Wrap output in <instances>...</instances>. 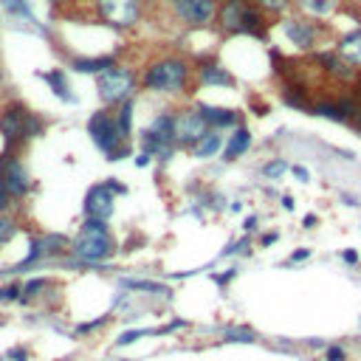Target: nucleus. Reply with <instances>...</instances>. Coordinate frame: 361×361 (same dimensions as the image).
Wrapping results in <instances>:
<instances>
[{
  "label": "nucleus",
  "mask_w": 361,
  "mask_h": 361,
  "mask_svg": "<svg viewBox=\"0 0 361 361\" xmlns=\"http://www.w3.org/2000/svg\"><path fill=\"white\" fill-rule=\"evenodd\" d=\"M122 361H127V358H122Z\"/></svg>",
  "instance_id": "nucleus-48"
},
{
  "label": "nucleus",
  "mask_w": 361,
  "mask_h": 361,
  "mask_svg": "<svg viewBox=\"0 0 361 361\" xmlns=\"http://www.w3.org/2000/svg\"><path fill=\"white\" fill-rule=\"evenodd\" d=\"M274 240H277V234L271 231V234H262V240H260V243H262V246H271V243H274Z\"/></svg>",
  "instance_id": "nucleus-41"
},
{
  "label": "nucleus",
  "mask_w": 361,
  "mask_h": 361,
  "mask_svg": "<svg viewBox=\"0 0 361 361\" xmlns=\"http://www.w3.org/2000/svg\"><path fill=\"white\" fill-rule=\"evenodd\" d=\"M336 51L350 65H361V28H353V32H347L344 37H339Z\"/></svg>",
  "instance_id": "nucleus-18"
},
{
  "label": "nucleus",
  "mask_w": 361,
  "mask_h": 361,
  "mask_svg": "<svg viewBox=\"0 0 361 361\" xmlns=\"http://www.w3.org/2000/svg\"><path fill=\"white\" fill-rule=\"evenodd\" d=\"M226 342H237V344H251L254 342V330L249 327H229L226 333H223Z\"/></svg>",
  "instance_id": "nucleus-28"
},
{
  "label": "nucleus",
  "mask_w": 361,
  "mask_h": 361,
  "mask_svg": "<svg viewBox=\"0 0 361 361\" xmlns=\"http://www.w3.org/2000/svg\"><path fill=\"white\" fill-rule=\"evenodd\" d=\"M254 229H257V218H254V215H251V218H249V220H246V231H254Z\"/></svg>",
  "instance_id": "nucleus-43"
},
{
  "label": "nucleus",
  "mask_w": 361,
  "mask_h": 361,
  "mask_svg": "<svg viewBox=\"0 0 361 361\" xmlns=\"http://www.w3.org/2000/svg\"><path fill=\"white\" fill-rule=\"evenodd\" d=\"M0 87H3V68H0Z\"/></svg>",
  "instance_id": "nucleus-45"
},
{
  "label": "nucleus",
  "mask_w": 361,
  "mask_h": 361,
  "mask_svg": "<svg viewBox=\"0 0 361 361\" xmlns=\"http://www.w3.org/2000/svg\"><path fill=\"white\" fill-rule=\"evenodd\" d=\"M313 223H316V218H313V215H305V226H308V229H311V226H313Z\"/></svg>",
  "instance_id": "nucleus-44"
},
{
  "label": "nucleus",
  "mask_w": 361,
  "mask_h": 361,
  "mask_svg": "<svg viewBox=\"0 0 361 361\" xmlns=\"http://www.w3.org/2000/svg\"><path fill=\"white\" fill-rule=\"evenodd\" d=\"M149 333H156V330H127V333H122L116 339V344L118 347H127V344H133V342H138L141 336H149Z\"/></svg>",
  "instance_id": "nucleus-31"
},
{
  "label": "nucleus",
  "mask_w": 361,
  "mask_h": 361,
  "mask_svg": "<svg viewBox=\"0 0 361 361\" xmlns=\"http://www.w3.org/2000/svg\"><path fill=\"white\" fill-rule=\"evenodd\" d=\"M149 158H153V156H147V153H138V156H136V164H138V167H147V164H149Z\"/></svg>",
  "instance_id": "nucleus-40"
},
{
  "label": "nucleus",
  "mask_w": 361,
  "mask_h": 361,
  "mask_svg": "<svg viewBox=\"0 0 361 361\" xmlns=\"http://www.w3.org/2000/svg\"><path fill=\"white\" fill-rule=\"evenodd\" d=\"M327 361H344V350L342 347H327Z\"/></svg>",
  "instance_id": "nucleus-36"
},
{
  "label": "nucleus",
  "mask_w": 361,
  "mask_h": 361,
  "mask_svg": "<svg viewBox=\"0 0 361 361\" xmlns=\"http://www.w3.org/2000/svg\"><path fill=\"white\" fill-rule=\"evenodd\" d=\"M355 130H358V133H361V118H358V122H355Z\"/></svg>",
  "instance_id": "nucleus-46"
},
{
  "label": "nucleus",
  "mask_w": 361,
  "mask_h": 361,
  "mask_svg": "<svg viewBox=\"0 0 361 361\" xmlns=\"http://www.w3.org/2000/svg\"><path fill=\"white\" fill-rule=\"evenodd\" d=\"M122 285H125L127 291L156 293V296H161V293H169V291H167V285H161V282H153V280H133V277H127V280H122Z\"/></svg>",
  "instance_id": "nucleus-25"
},
{
  "label": "nucleus",
  "mask_w": 361,
  "mask_h": 361,
  "mask_svg": "<svg viewBox=\"0 0 361 361\" xmlns=\"http://www.w3.org/2000/svg\"><path fill=\"white\" fill-rule=\"evenodd\" d=\"M249 147H251V130L237 127V130L226 138V144H223V149H220V156H223V161H237L243 153H249Z\"/></svg>",
  "instance_id": "nucleus-15"
},
{
  "label": "nucleus",
  "mask_w": 361,
  "mask_h": 361,
  "mask_svg": "<svg viewBox=\"0 0 361 361\" xmlns=\"http://www.w3.org/2000/svg\"><path fill=\"white\" fill-rule=\"evenodd\" d=\"M198 113L203 116V122L215 130H223V127H234L237 125V113L229 110V107H212V105H198Z\"/></svg>",
  "instance_id": "nucleus-16"
},
{
  "label": "nucleus",
  "mask_w": 361,
  "mask_h": 361,
  "mask_svg": "<svg viewBox=\"0 0 361 361\" xmlns=\"http://www.w3.org/2000/svg\"><path fill=\"white\" fill-rule=\"evenodd\" d=\"M6 361H28V350L25 347H12L6 353Z\"/></svg>",
  "instance_id": "nucleus-35"
},
{
  "label": "nucleus",
  "mask_w": 361,
  "mask_h": 361,
  "mask_svg": "<svg viewBox=\"0 0 361 361\" xmlns=\"http://www.w3.org/2000/svg\"><path fill=\"white\" fill-rule=\"evenodd\" d=\"M198 82L200 85H206V87H231L234 85V76L223 68V65H218V63H212V65H203L200 71H198Z\"/></svg>",
  "instance_id": "nucleus-19"
},
{
  "label": "nucleus",
  "mask_w": 361,
  "mask_h": 361,
  "mask_svg": "<svg viewBox=\"0 0 361 361\" xmlns=\"http://www.w3.org/2000/svg\"><path fill=\"white\" fill-rule=\"evenodd\" d=\"M133 110H136V102L127 99V102L118 105V113H116V125H118L125 138H130V133H133Z\"/></svg>",
  "instance_id": "nucleus-24"
},
{
  "label": "nucleus",
  "mask_w": 361,
  "mask_h": 361,
  "mask_svg": "<svg viewBox=\"0 0 361 361\" xmlns=\"http://www.w3.org/2000/svg\"><path fill=\"white\" fill-rule=\"evenodd\" d=\"M169 3H172L175 20H180L184 25H192V28L209 25L218 14L215 0H169Z\"/></svg>",
  "instance_id": "nucleus-8"
},
{
  "label": "nucleus",
  "mask_w": 361,
  "mask_h": 361,
  "mask_svg": "<svg viewBox=\"0 0 361 361\" xmlns=\"http://www.w3.org/2000/svg\"><path fill=\"white\" fill-rule=\"evenodd\" d=\"M14 234H17V223H14V218H9L6 212H0V246L12 243Z\"/></svg>",
  "instance_id": "nucleus-27"
},
{
  "label": "nucleus",
  "mask_w": 361,
  "mask_h": 361,
  "mask_svg": "<svg viewBox=\"0 0 361 361\" xmlns=\"http://www.w3.org/2000/svg\"><path fill=\"white\" fill-rule=\"evenodd\" d=\"M85 218H94V220H110L116 212V192L107 184H96L90 187L85 195Z\"/></svg>",
  "instance_id": "nucleus-11"
},
{
  "label": "nucleus",
  "mask_w": 361,
  "mask_h": 361,
  "mask_svg": "<svg viewBox=\"0 0 361 361\" xmlns=\"http://www.w3.org/2000/svg\"><path fill=\"white\" fill-rule=\"evenodd\" d=\"M105 184H107V187H110V189H113L116 195H125V192H127V187H122V184H116V178H110V180H105Z\"/></svg>",
  "instance_id": "nucleus-39"
},
{
  "label": "nucleus",
  "mask_w": 361,
  "mask_h": 361,
  "mask_svg": "<svg viewBox=\"0 0 361 361\" xmlns=\"http://www.w3.org/2000/svg\"><path fill=\"white\" fill-rule=\"evenodd\" d=\"M71 254L82 265H102L116 254V240L107 229V220L85 218L79 234L71 240Z\"/></svg>",
  "instance_id": "nucleus-1"
},
{
  "label": "nucleus",
  "mask_w": 361,
  "mask_h": 361,
  "mask_svg": "<svg viewBox=\"0 0 361 361\" xmlns=\"http://www.w3.org/2000/svg\"><path fill=\"white\" fill-rule=\"evenodd\" d=\"M257 3H260V9H265L271 14H280V12H285L291 6V0H257Z\"/></svg>",
  "instance_id": "nucleus-32"
},
{
  "label": "nucleus",
  "mask_w": 361,
  "mask_h": 361,
  "mask_svg": "<svg viewBox=\"0 0 361 361\" xmlns=\"http://www.w3.org/2000/svg\"><path fill=\"white\" fill-rule=\"evenodd\" d=\"M311 110L322 118H330V122H347L350 113H355L350 102H316Z\"/></svg>",
  "instance_id": "nucleus-20"
},
{
  "label": "nucleus",
  "mask_w": 361,
  "mask_h": 361,
  "mask_svg": "<svg viewBox=\"0 0 361 361\" xmlns=\"http://www.w3.org/2000/svg\"><path fill=\"white\" fill-rule=\"evenodd\" d=\"M107 322V316H99V319H94V322H82L79 327H76V333L79 336H85V333H90V330H96V327H102Z\"/></svg>",
  "instance_id": "nucleus-33"
},
{
  "label": "nucleus",
  "mask_w": 361,
  "mask_h": 361,
  "mask_svg": "<svg viewBox=\"0 0 361 361\" xmlns=\"http://www.w3.org/2000/svg\"><path fill=\"white\" fill-rule=\"evenodd\" d=\"M189 76H192V68L180 56H164L144 71L141 85L147 90H153V94H184Z\"/></svg>",
  "instance_id": "nucleus-3"
},
{
  "label": "nucleus",
  "mask_w": 361,
  "mask_h": 361,
  "mask_svg": "<svg viewBox=\"0 0 361 361\" xmlns=\"http://www.w3.org/2000/svg\"><path fill=\"white\" fill-rule=\"evenodd\" d=\"M71 249V243H68V237L65 234H40V237H34L32 240V246H28V254L14 265V271L17 274H23V271H28L32 265H37V262H43V260H51V257H56V254H63V251H68Z\"/></svg>",
  "instance_id": "nucleus-6"
},
{
  "label": "nucleus",
  "mask_w": 361,
  "mask_h": 361,
  "mask_svg": "<svg viewBox=\"0 0 361 361\" xmlns=\"http://www.w3.org/2000/svg\"><path fill=\"white\" fill-rule=\"evenodd\" d=\"M246 12H249L246 0H226L223 9H220V25L226 28V32H237V34H240Z\"/></svg>",
  "instance_id": "nucleus-14"
},
{
  "label": "nucleus",
  "mask_w": 361,
  "mask_h": 361,
  "mask_svg": "<svg viewBox=\"0 0 361 361\" xmlns=\"http://www.w3.org/2000/svg\"><path fill=\"white\" fill-rule=\"evenodd\" d=\"M116 65V59L113 56H76V59H71V68L74 71H79V74H102V71H107V68H113Z\"/></svg>",
  "instance_id": "nucleus-21"
},
{
  "label": "nucleus",
  "mask_w": 361,
  "mask_h": 361,
  "mask_svg": "<svg viewBox=\"0 0 361 361\" xmlns=\"http://www.w3.org/2000/svg\"><path fill=\"white\" fill-rule=\"evenodd\" d=\"M0 9L6 12V17L14 23V25H23L25 23V28L28 32H37V34H48L45 28L37 23V17H34V9H32V3L28 0H0Z\"/></svg>",
  "instance_id": "nucleus-13"
},
{
  "label": "nucleus",
  "mask_w": 361,
  "mask_h": 361,
  "mask_svg": "<svg viewBox=\"0 0 361 361\" xmlns=\"http://www.w3.org/2000/svg\"><path fill=\"white\" fill-rule=\"evenodd\" d=\"M308 257H311L308 249H299V251H293V254L288 257V262H302V260H308Z\"/></svg>",
  "instance_id": "nucleus-37"
},
{
  "label": "nucleus",
  "mask_w": 361,
  "mask_h": 361,
  "mask_svg": "<svg viewBox=\"0 0 361 361\" xmlns=\"http://www.w3.org/2000/svg\"><path fill=\"white\" fill-rule=\"evenodd\" d=\"M40 79L51 87V94L56 96V99H63V102H76V96L71 94V85H68V76H65V71L63 68H54V71H43L40 74Z\"/></svg>",
  "instance_id": "nucleus-17"
},
{
  "label": "nucleus",
  "mask_w": 361,
  "mask_h": 361,
  "mask_svg": "<svg viewBox=\"0 0 361 361\" xmlns=\"http://www.w3.org/2000/svg\"><path fill=\"white\" fill-rule=\"evenodd\" d=\"M206 133H209V125L203 122V116L198 113V107L195 110H180L175 116V144L192 149Z\"/></svg>",
  "instance_id": "nucleus-10"
},
{
  "label": "nucleus",
  "mask_w": 361,
  "mask_h": 361,
  "mask_svg": "<svg viewBox=\"0 0 361 361\" xmlns=\"http://www.w3.org/2000/svg\"><path fill=\"white\" fill-rule=\"evenodd\" d=\"M291 172H293L299 180H302V184H308V180H311V175H308V169H305V167H291Z\"/></svg>",
  "instance_id": "nucleus-38"
},
{
  "label": "nucleus",
  "mask_w": 361,
  "mask_h": 361,
  "mask_svg": "<svg viewBox=\"0 0 361 361\" xmlns=\"http://www.w3.org/2000/svg\"><path fill=\"white\" fill-rule=\"evenodd\" d=\"M220 147H223V136H218V130H209V133L192 147V156H195V158H212Z\"/></svg>",
  "instance_id": "nucleus-22"
},
{
  "label": "nucleus",
  "mask_w": 361,
  "mask_h": 361,
  "mask_svg": "<svg viewBox=\"0 0 361 361\" xmlns=\"http://www.w3.org/2000/svg\"><path fill=\"white\" fill-rule=\"evenodd\" d=\"M87 136L107 156V161H122L130 156V144L118 130L116 116H110L107 110H96L87 118Z\"/></svg>",
  "instance_id": "nucleus-4"
},
{
  "label": "nucleus",
  "mask_w": 361,
  "mask_h": 361,
  "mask_svg": "<svg viewBox=\"0 0 361 361\" xmlns=\"http://www.w3.org/2000/svg\"><path fill=\"white\" fill-rule=\"evenodd\" d=\"M23 296V285L9 282V285H0V302H20Z\"/></svg>",
  "instance_id": "nucleus-30"
},
{
  "label": "nucleus",
  "mask_w": 361,
  "mask_h": 361,
  "mask_svg": "<svg viewBox=\"0 0 361 361\" xmlns=\"http://www.w3.org/2000/svg\"><path fill=\"white\" fill-rule=\"evenodd\" d=\"M9 206H12V195H9L6 184H3V178H0V212H6Z\"/></svg>",
  "instance_id": "nucleus-34"
},
{
  "label": "nucleus",
  "mask_w": 361,
  "mask_h": 361,
  "mask_svg": "<svg viewBox=\"0 0 361 361\" xmlns=\"http://www.w3.org/2000/svg\"><path fill=\"white\" fill-rule=\"evenodd\" d=\"M296 3L311 17H330L339 9V0H296Z\"/></svg>",
  "instance_id": "nucleus-23"
},
{
  "label": "nucleus",
  "mask_w": 361,
  "mask_h": 361,
  "mask_svg": "<svg viewBox=\"0 0 361 361\" xmlns=\"http://www.w3.org/2000/svg\"><path fill=\"white\" fill-rule=\"evenodd\" d=\"M0 178H3L9 195L17 198V200L32 192V175H28L25 164L12 153H6L3 158H0Z\"/></svg>",
  "instance_id": "nucleus-9"
},
{
  "label": "nucleus",
  "mask_w": 361,
  "mask_h": 361,
  "mask_svg": "<svg viewBox=\"0 0 361 361\" xmlns=\"http://www.w3.org/2000/svg\"><path fill=\"white\" fill-rule=\"evenodd\" d=\"M43 130H45L43 118L28 110L23 102H9V105H3V110H0V136H3V141L12 149L43 136Z\"/></svg>",
  "instance_id": "nucleus-2"
},
{
  "label": "nucleus",
  "mask_w": 361,
  "mask_h": 361,
  "mask_svg": "<svg viewBox=\"0 0 361 361\" xmlns=\"http://www.w3.org/2000/svg\"><path fill=\"white\" fill-rule=\"evenodd\" d=\"M358 85H361V74H358Z\"/></svg>",
  "instance_id": "nucleus-47"
},
{
  "label": "nucleus",
  "mask_w": 361,
  "mask_h": 361,
  "mask_svg": "<svg viewBox=\"0 0 361 361\" xmlns=\"http://www.w3.org/2000/svg\"><path fill=\"white\" fill-rule=\"evenodd\" d=\"M96 12L113 28H130L141 20V0H96Z\"/></svg>",
  "instance_id": "nucleus-7"
},
{
  "label": "nucleus",
  "mask_w": 361,
  "mask_h": 361,
  "mask_svg": "<svg viewBox=\"0 0 361 361\" xmlns=\"http://www.w3.org/2000/svg\"><path fill=\"white\" fill-rule=\"evenodd\" d=\"M51 285V280L48 277H34V280H28L25 285H23V296H20V302H32V299H37L45 288Z\"/></svg>",
  "instance_id": "nucleus-26"
},
{
  "label": "nucleus",
  "mask_w": 361,
  "mask_h": 361,
  "mask_svg": "<svg viewBox=\"0 0 361 361\" xmlns=\"http://www.w3.org/2000/svg\"><path fill=\"white\" fill-rule=\"evenodd\" d=\"M288 169H291V167H288L282 158H274V161H268V164L262 167V175H265L268 180H277V178H280L282 172H288Z\"/></svg>",
  "instance_id": "nucleus-29"
},
{
  "label": "nucleus",
  "mask_w": 361,
  "mask_h": 361,
  "mask_svg": "<svg viewBox=\"0 0 361 361\" xmlns=\"http://www.w3.org/2000/svg\"><path fill=\"white\" fill-rule=\"evenodd\" d=\"M282 34L288 37V43L299 51H311L316 45L319 37V25L311 20H285L282 23Z\"/></svg>",
  "instance_id": "nucleus-12"
},
{
  "label": "nucleus",
  "mask_w": 361,
  "mask_h": 361,
  "mask_svg": "<svg viewBox=\"0 0 361 361\" xmlns=\"http://www.w3.org/2000/svg\"><path fill=\"white\" fill-rule=\"evenodd\" d=\"M342 257H344V262H350V265H353V262H358V254H355V251H344Z\"/></svg>",
  "instance_id": "nucleus-42"
},
{
  "label": "nucleus",
  "mask_w": 361,
  "mask_h": 361,
  "mask_svg": "<svg viewBox=\"0 0 361 361\" xmlns=\"http://www.w3.org/2000/svg\"><path fill=\"white\" fill-rule=\"evenodd\" d=\"M136 85H138L136 74L122 65H113L96 76V90H99V99L105 105H122V102L133 99Z\"/></svg>",
  "instance_id": "nucleus-5"
}]
</instances>
